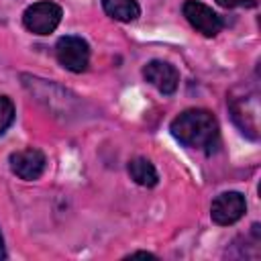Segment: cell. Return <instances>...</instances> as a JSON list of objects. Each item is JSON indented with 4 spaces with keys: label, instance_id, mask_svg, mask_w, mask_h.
<instances>
[{
    "label": "cell",
    "instance_id": "obj_13",
    "mask_svg": "<svg viewBox=\"0 0 261 261\" xmlns=\"http://www.w3.org/2000/svg\"><path fill=\"white\" fill-rule=\"evenodd\" d=\"M6 257V249H4V239H2V232H0V259Z\"/></svg>",
    "mask_w": 261,
    "mask_h": 261
},
{
    "label": "cell",
    "instance_id": "obj_11",
    "mask_svg": "<svg viewBox=\"0 0 261 261\" xmlns=\"http://www.w3.org/2000/svg\"><path fill=\"white\" fill-rule=\"evenodd\" d=\"M222 6H228V8H232V6H255L257 4V0H218Z\"/></svg>",
    "mask_w": 261,
    "mask_h": 261
},
{
    "label": "cell",
    "instance_id": "obj_5",
    "mask_svg": "<svg viewBox=\"0 0 261 261\" xmlns=\"http://www.w3.org/2000/svg\"><path fill=\"white\" fill-rule=\"evenodd\" d=\"M245 210H247V202L241 192H222L212 200L210 216L216 224L228 226V224H234L237 220H241Z\"/></svg>",
    "mask_w": 261,
    "mask_h": 261
},
{
    "label": "cell",
    "instance_id": "obj_12",
    "mask_svg": "<svg viewBox=\"0 0 261 261\" xmlns=\"http://www.w3.org/2000/svg\"><path fill=\"white\" fill-rule=\"evenodd\" d=\"M128 257H149V259H157L153 253H145V251H137V253H130Z\"/></svg>",
    "mask_w": 261,
    "mask_h": 261
},
{
    "label": "cell",
    "instance_id": "obj_9",
    "mask_svg": "<svg viewBox=\"0 0 261 261\" xmlns=\"http://www.w3.org/2000/svg\"><path fill=\"white\" fill-rule=\"evenodd\" d=\"M102 8L106 10L108 16L120 22H130L141 14L137 0H102Z\"/></svg>",
    "mask_w": 261,
    "mask_h": 261
},
{
    "label": "cell",
    "instance_id": "obj_6",
    "mask_svg": "<svg viewBox=\"0 0 261 261\" xmlns=\"http://www.w3.org/2000/svg\"><path fill=\"white\" fill-rule=\"evenodd\" d=\"M45 155L43 151L39 149H20V151H14L10 155V169L14 175H18L20 179H27V181H33V179H39L41 173L45 171Z\"/></svg>",
    "mask_w": 261,
    "mask_h": 261
},
{
    "label": "cell",
    "instance_id": "obj_2",
    "mask_svg": "<svg viewBox=\"0 0 261 261\" xmlns=\"http://www.w3.org/2000/svg\"><path fill=\"white\" fill-rule=\"evenodd\" d=\"M55 55H57V61L65 69H69L73 73H82V71H86V67L90 63V45L82 37L67 35L57 41Z\"/></svg>",
    "mask_w": 261,
    "mask_h": 261
},
{
    "label": "cell",
    "instance_id": "obj_1",
    "mask_svg": "<svg viewBox=\"0 0 261 261\" xmlns=\"http://www.w3.org/2000/svg\"><path fill=\"white\" fill-rule=\"evenodd\" d=\"M171 135L190 149L212 153L218 147V122L204 108H190L177 114L169 126Z\"/></svg>",
    "mask_w": 261,
    "mask_h": 261
},
{
    "label": "cell",
    "instance_id": "obj_4",
    "mask_svg": "<svg viewBox=\"0 0 261 261\" xmlns=\"http://www.w3.org/2000/svg\"><path fill=\"white\" fill-rule=\"evenodd\" d=\"M181 12L188 18V22L204 37H216L224 27L222 18L212 8L198 0H186L181 6Z\"/></svg>",
    "mask_w": 261,
    "mask_h": 261
},
{
    "label": "cell",
    "instance_id": "obj_3",
    "mask_svg": "<svg viewBox=\"0 0 261 261\" xmlns=\"http://www.w3.org/2000/svg\"><path fill=\"white\" fill-rule=\"evenodd\" d=\"M61 22V8L55 2H35L22 14V24L35 35H49Z\"/></svg>",
    "mask_w": 261,
    "mask_h": 261
},
{
    "label": "cell",
    "instance_id": "obj_8",
    "mask_svg": "<svg viewBox=\"0 0 261 261\" xmlns=\"http://www.w3.org/2000/svg\"><path fill=\"white\" fill-rule=\"evenodd\" d=\"M128 175L135 184L143 186V188H153L159 181L157 169L153 167V163L145 157H135L128 161Z\"/></svg>",
    "mask_w": 261,
    "mask_h": 261
},
{
    "label": "cell",
    "instance_id": "obj_7",
    "mask_svg": "<svg viewBox=\"0 0 261 261\" xmlns=\"http://www.w3.org/2000/svg\"><path fill=\"white\" fill-rule=\"evenodd\" d=\"M143 77L155 86L161 94L165 96H171L175 90H177V84H179V73L177 69L167 63V61H159V59H153L149 61L145 67H143Z\"/></svg>",
    "mask_w": 261,
    "mask_h": 261
},
{
    "label": "cell",
    "instance_id": "obj_10",
    "mask_svg": "<svg viewBox=\"0 0 261 261\" xmlns=\"http://www.w3.org/2000/svg\"><path fill=\"white\" fill-rule=\"evenodd\" d=\"M14 122V104L8 96H0V137Z\"/></svg>",
    "mask_w": 261,
    "mask_h": 261
}]
</instances>
